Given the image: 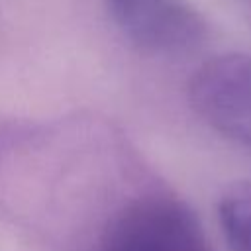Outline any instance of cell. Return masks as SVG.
Here are the masks:
<instances>
[{
	"label": "cell",
	"instance_id": "4",
	"mask_svg": "<svg viewBox=\"0 0 251 251\" xmlns=\"http://www.w3.org/2000/svg\"><path fill=\"white\" fill-rule=\"evenodd\" d=\"M218 218L231 251H251V180L226 188L218 204Z\"/></svg>",
	"mask_w": 251,
	"mask_h": 251
},
{
	"label": "cell",
	"instance_id": "1",
	"mask_svg": "<svg viewBox=\"0 0 251 251\" xmlns=\"http://www.w3.org/2000/svg\"><path fill=\"white\" fill-rule=\"evenodd\" d=\"M96 251H212L198 218L173 196L153 194L126 206Z\"/></svg>",
	"mask_w": 251,
	"mask_h": 251
},
{
	"label": "cell",
	"instance_id": "3",
	"mask_svg": "<svg viewBox=\"0 0 251 251\" xmlns=\"http://www.w3.org/2000/svg\"><path fill=\"white\" fill-rule=\"evenodd\" d=\"M114 18L145 49L184 53L204 37L200 16L182 0H108Z\"/></svg>",
	"mask_w": 251,
	"mask_h": 251
},
{
	"label": "cell",
	"instance_id": "2",
	"mask_svg": "<svg viewBox=\"0 0 251 251\" xmlns=\"http://www.w3.org/2000/svg\"><path fill=\"white\" fill-rule=\"evenodd\" d=\"M196 114L226 139L251 149V55L226 53L204 63L190 82Z\"/></svg>",
	"mask_w": 251,
	"mask_h": 251
}]
</instances>
